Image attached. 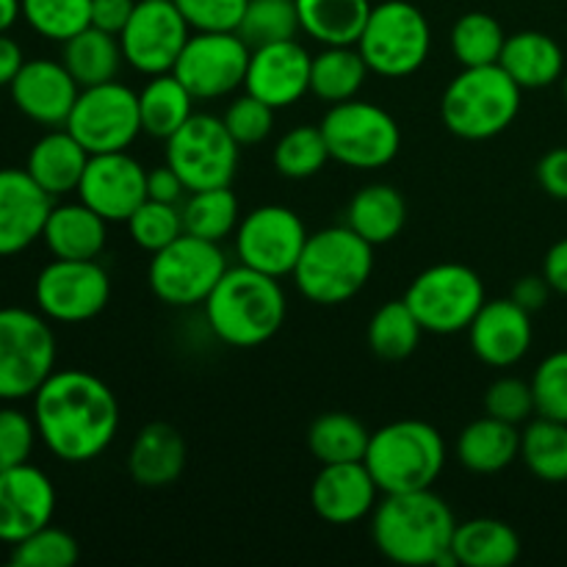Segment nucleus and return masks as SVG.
I'll use <instances>...</instances> for the list:
<instances>
[{
    "label": "nucleus",
    "instance_id": "nucleus-1",
    "mask_svg": "<svg viewBox=\"0 0 567 567\" xmlns=\"http://www.w3.org/2000/svg\"><path fill=\"white\" fill-rule=\"evenodd\" d=\"M39 441L61 463H92L114 443L120 402L100 377L81 369L53 371L33 393Z\"/></svg>",
    "mask_w": 567,
    "mask_h": 567
},
{
    "label": "nucleus",
    "instance_id": "nucleus-2",
    "mask_svg": "<svg viewBox=\"0 0 567 567\" xmlns=\"http://www.w3.org/2000/svg\"><path fill=\"white\" fill-rule=\"evenodd\" d=\"M457 529L452 507L432 487L385 493L371 513V537L385 559L408 567H454L452 537Z\"/></svg>",
    "mask_w": 567,
    "mask_h": 567
},
{
    "label": "nucleus",
    "instance_id": "nucleus-3",
    "mask_svg": "<svg viewBox=\"0 0 567 567\" xmlns=\"http://www.w3.org/2000/svg\"><path fill=\"white\" fill-rule=\"evenodd\" d=\"M205 324L221 343L252 349L286 324L288 299L280 280L249 266H230L205 299Z\"/></svg>",
    "mask_w": 567,
    "mask_h": 567
},
{
    "label": "nucleus",
    "instance_id": "nucleus-4",
    "mask_svg": "<svg viewBox=\"0 0 567 567\" xmlns=\"http://www.w3.org/2000/svg\"><path fill=\"white\" fill-rule=\"evenodd\" d=\"M374 271V247L349 225L310 233L291 277L308 302L332 308L358 297Z\"/></svg>",
    "mask_w": 567,
    "mask_h": 567
},
{
    "label": "nucleus",
    "instance_id": "nucleus-5",
    "mask_svg": "<svg viewBox=\"0 0 567 567\" xmlns=\"http://www.w3.org/2000/svg\"><path fill=\"white\" fill-rule=\"evenodd\" d=\"M524 89L502 64L463 66L441 100V120L465 142H485L515 122Z\"/></svg>",
    "mask_w": 567,
    "mask_h": 567
},
{
    "label": "nucleus",
    "instance_id": "nucleus-6",
    "mask_svg": "<svg viewBox=\"0 0 567 567\" xmlns=\"http://www.w3.org/2000/svg\"><path fill=\"white\" fill-rule=\"evenodd\" d=\"M363 463L380 493L426 491L446 468V443L426 421H393L371 435Z\"/></svg>",
    "mask_w": 567,
    "mask_h": 567
},
{
    "label": "nucleus",
    "instance_id": "nucleus-7",
    "mask_svg": "<svg viewBox=\"0 0 567 567\" xmlns=\"http://www.w3.org/2000/svg\"><path fill=\"white\" fill-rule=\"evenodd\" d=\"M358 50L374 75L408 78L430 59L432 28L419 6L385 0L371 9Z\"/></svg>",
    "mask_w": 567,
    "mask_h": 567
},
{
    "label": "nucleus",
    "instance_id": "nucleus-8",
    "mask_svg": "<svg viewBox=\"0 0 567 567\" xmlns=\"http://www.w3.org/2000/svg\"><path fill=\"white\" fill-rule=\"evenodd\" d=\"M42 313L0 308V402L33 399L55 371V336Z\"/></svg>",
    "mask_w": 567,
    "mask_h": 567
},
{
    "label": "nucleus",
    "instance_id": "nucleus-9",
    "mask_svg": "<svg viewBox=\"0 0 567 567\" xmlns=\"http://www.w3.org/2000/svg\"><path fill=\"white\" fill-rule=\"evenodd\" d=\"M330 158L349 169L371 172L391 164L402 147V131L385 109L365 100L330 105L321 120Z\"/></svg>",
    "mask_w": 567,
    "mask_h": 567
},
{
    "label": "nucleus",
    "instance_id": "nucleus-10",
    "mask_svg": "<svg viewBox=\"0 0 567 567\" xmlns=\"http://www.w3.org/2000/svg\"><path fill=\"white\" fill-rule=\"evenodd\" d=\"M404 302L415 313L424 332L457 336L468 332L485 299V282L463 264H437L410 282Z\"/></svg>",
    "mask_w": 567,
    "mask_h": 567
},
{
    "label": "nucleus",
    "instance_id": "nucleus-11",
    "mask_svg": "<svg viewBox=\"0 0 567 567\" xmlns=\"http://www.w3.org/2000/svg\"><path fill=\"white\" fill-rule=\"evenodd\" d=\"M227 269L230 266L221 244L183 233L169 247L153 252L147 282L169 308H194L205 305Z\"/></svg>",
    "mask_w": 567,
    "mask_h": 567
},
{
    "label": "nucleus",
    "instance_id": "nucleus-12",
    "mask_svg": "<svg viewBox=\"0 0 567 567\" xmlns=\"http://www.w3.org/2000/svg\"><path fill=\"white\" fill-rule=\"evenodd\" d=\"M241 147L225 120L214 114H192V120L166 138V164L181 175L188 192L230 186Z\"/></svg>",
    "mask_w": 567,
    "mask_h": 567
},
{
    "label": "nucleus",
    "instance_id": "nucleus-13",
    "mask_svg": "<svg viewBox=\"0 0 567 567\" xmlns=\"http://www.w3.org/2000/svg\"><path fill=\"white\" fill-rule=\"evenodd\" d=\"M64 127L86 147L89 155L122 153L142 133L138 92L120 81L81 89Z\"/></svg>",
    "mask_w": 567,
    "mask_h": 567
},
{
    "label": "nucleus",
    "instance_id": "nucleus-14",
    "mask_svg": "<svg viewBox=\"0 0 567 567\" xmlns=\"http://www.w3.org/2000/svg\"><path fill=\"white\" fill-rule=\"evenodd\" d=\"M33 299L44 319L59 324H83L103 313L109 305V271L97 260L53 258L39 271Z\"/></svg>",
    "mask_w": 567,
    "mask_h": 567
},
{
    "label": "nucleus",
    "instance_id": "nucleus-15",
    "mask_svg": "<svg viewBox=\"0 0 567 567\" xmlns=\"http://www.w3.org/2000/svg\"><path fill=\"white\" fill-rule=\"evenodd\" d=\"M252 48L236 31H194L175 64V75L194 100H219L244 86Z\"/></svg>",
    "mask_w": 567,
    "mask_h": 567
},
{
    "label": "nucleus",
    "instance_id": "nucleus-16",
    "mask_svg": "<svg viewBox=\"0 0 567 567\" xmlns=\"http://www.w3.org/2000/svg\"><path fill=\"white\" fill-rule=\"evenodd\" d=\"M192 28L175 0H138L120 33L125 64L142 75H164L175 70Z\"/></svg>",
    "mask_w": 567,
    "mask_h": 567
},
{
    "label": "nucleus",
    "instance_id": "nucleus-17",
    "mask_svg": "<svg viewBox=\"0 0 567 567\" xmlns=\"http://www.w3.org/2000/svg\"><path fill=\"white\" fill-rule=\"evenodd\" d=\"M308 236V227L299 219L297 210L286 205H260L238 221L233 238H236V252L244 266L282 280V277H291Z\"/></svg>",
    "mask_w": 567,
    "mask_h": 567
},
{
    "label": "nucleus",
    "instance_id": "nucleus-18",
    "mask_svg": "<svg viewBox=\"0 0 567 567\" xmlns=\"http://www.w3.org/2000/svg\"><path fill=\"white\" fill-rule=\"evenodd\" d=\"M75 194L109 225L127 221L133 210L147 199V169L127 150L89 155Z\"/></svg>",
    "mask_w": 567,
    "mask_h": 567
},
{
    "label": "nucleus",
    "instance_id": "nucleus-19",
    "mask_svg": "<svg viewBox=\"0 0 567 567\" xmlns=\"http://www.w3.org/2000/svg\"><path fill=\"white\" fill-rule=\"evenodd\" d=\"M310 61L313 55L297 42H271L252 48L244 89L275 111L291 109L310 92Z\"/></svg>",
    "mask_w": 567,
    "mask_h": 567
},
{
    "label": "nucleus",
    "instance_id": "nucleus-20",
    "mask_svg": "<svg viewBox=\"0 0 567 567\" xmlns=\"http://www.w3.org/2000/svg\"><path fill=\"white\" fill-rule=\"evenodd\" d=\"M55 513V487L31 463L0 471V543L14 546L48 526Z\"/></svg>",
    "mask_w": 567,
    "mask_h": 567
},
{
    "label": "nucleus",
    "instance_id": "nucleus-21",
    "mask_svg": "<svg viewBox=\"0 0 567 567\" xmlns=\"http://www.w3.org/2000/svg\"><path fill=\"white\" fill-rule=\"evenodd\" d=\"M17 111L42 127H64L81 86L64 61L31 59L22 64L9 86Z\"/></svg>",
    "mask_w": 567,
    "mask_h": 567
},
{
    "label": "nucleus",
    "instance_id": "nucleus-22",
    "mask_svg": "<svg viewBox=\"0 0 567 567\" xmlns=\"http://www.w3.org/2000/svg\"><path fill=\"white\" fill-rule=\"evenodd\" d=\"M53 197L28 169H0V258H11L42 238Z\"/></svg>",
    "mask_w": 567,
    "mask_h": 567
},
{
    "label": "nucleus",
    "instance_id": "nucleus-23",
    "mask_svg": "<svg viewBox=\"0 0 567 567\" xmlns=\"http://www.w3.org/2000/svg\"><path fill=\"white\" fill-rule=\"evenodd\" d=\"M532 313L515 299H491L480 308L468 327V341L476 358L491 369H509L529 354Z\"/></svg>",
    "mask_w": 567,
    "mask_h": 567
},
{
    "label": "nucleus",
    "instance_id": "nucleus-24",
    "mask_svg": "<svg viewBox=\"0 0 567 567\" xmlns=\"http://www.w3.org/2000/svg\"><path fill=\"white\" fill-rule=\"evenodd\" d=\"M377 496L380 487L363 460L321 465L310 487V504L316 515L332 526H349L369 518L377 507Z\"/></svg>",
    "mask_w": 567,
    "mask_h": 567
},
{
    "label": "nucleus",
    "instance_id": "nucleus-25",
    "mask_svg": "<svg viewBox=\"0 0 567 567\" xmlns=\"http://www.w3.org/2000/svg\"><path fill=\"white\" fill-rule=\"evenodd\" d=\"M44 247L53 258L97 260L109 241V221L86 203H53L42 230Z\"/></svg>",
    "mask_w": 567,
    "mask_h": 567
},
{
    "label": "nucleus",
    "instance_id": "nucleus-26",
    "mask_svg": "<svg viewBox=\"0 0 567 567\" xmlns=\"http://www.w3.org/2000/svg\"><path fill=\"white\" fill-rule=\"evenodd\" d=\"M186 468V441L164 421L142 426L127 452L131 480L142 487H169Z\"/></svg>",
    "mask_w": 567,
    "mask_h": 567
},
{
    "label": "nucleus",
    "instance_id": "nucleus-27",
    "mask_svg": "<svg viewBox=\"0 0 567 567\" xmlns=\"http://www.w3.org/2000/svg\"><path fill=\"white\" fill-rule=\"evenodd\" d=\"M86 164V147L66 127H50L28 153L25 169L55 199L78 192Z\"/></svg>",
    "mask_w": 567,
    "mask_h": 567
},
{
    "label": "nucleus",
    "instance_id": "nucleus-28",
    "mask_svg": "<svg viewBox=\"0 0 567 567\" xmlns=\"http://www.w3.org/2000/svg\"><path fill=\"white\" fill-rule=\"evenodd\" d=\"M454 454L471 474H498L520 457V430L485 413L460 432Z\"/></svg>",
    "mask_w": 567,
    "mask_h": 567
},
{
    "label": "nucleus",
    "instance_id": "nucleus-29",
    "mask_svg": "<svg viewBox=\"0 0 567 567\" xmlns=\"http://www.w3.org/2000/svg\"><path fill=\"white\" fill-rule=\"evenodd\" d=\"M498 64L520 89H546L563 78V48L543 31H518L507 37Z\"/></svg>",
    "mask_w": 567,
    "mask_h": 567
},
{
    "label": "nucleus",
    "instance_id": "nucleus-30",
    "mask_svg": "<svg viewBox=\"0 0 567 567\" xmlns=\"http://www.w3.org/2000/svg\"><path fill=\"white\" fill-rule=\"evenodd\" d=\"M404 221H408V203L396 186L388 183L363 186L347 208V225L371 247L393 241L404 230Z\"/></svg>",
    "mask_w": 567,
    "mask_h": 567
},
{
    "label": "nucleus",
    "instance_id": "nucleus-31",
    "mask_svg": "<svg viewBox=\"0 0 567 567\" xmlns=\"http://www.w3.org/2000/svg\"><path fill=\"white\" fill-rule=\"evenodd\" d=\"M452 554L463 567H509L520 557V537L496 518H474L457 524Z\"/></svg>",
    "mask_w": 567,
    "mask_h": 567
},
{
    "label": "nucleus",
    "instance_id": "nucleus-32",
    "mask_svg": "<svg viewBox=\"0 0 567 567\" xmlns=\"http://www.w3.org/2000/svg\"><path fill=\"white\" fill-rule=\"evenodd\" d=\"M369 64L358 44H330L310 61V94L321 103L338 105L358 97L369 78Z\"/></svg>",
    "mask_w": 567,
    "mask_h": 567
},
{
    "label": "nucleus",
    "instance_id": "nucleus-33",
    "mask_svg": "<svg viewBox=\"0 0 567 567\" xmlns=\"http://www.w3.org/2000/svg\"><path fill=\"white\" fill-rule=\"evenodd\" d=\"M194 114V94L183 86L175 72L150 75L144 89L138 92V116H142V133L166 142L175 136Z\"/></svg>",
    "mask_w": 567,
    "mask_h": 567
},
{
    "label": "nucleus",
    "instance_id": "nucleus-34",
    "mask_svg": "<svg viewBox=\"0 0 567 567\" xmlns=\"http://www.w3.org/2000/svg\"><path fill=\"white\" fill-rule=\"evenodd\" d=\"M371 9V0H297L299 25L324 48L358 44Z\"/></svg>",
    "mask_w": 567,
    "mask_h": 567
},
{
    "label": "nucleus",
    "instance_id": "nucleus-35",
    "mask_svg": "<svg viewBox=\"0 0 567 567\" xmlns=\"http://www.w3.org/2000/svg\"><path fill=\"white\" fill-rule=\"evenodd\" d=\"M61 61L78 81V86L86 89L116 81L125 55H122L120 37L89 25L72 39H66L64 50H61Z\"/></svg>",
    "mask_w": 567,
    "mask_h": 567
},
{
    "label": "nucleus",
    "instance_id": "nucleus-36",
    "mask_svg": "<svg viewBox=\"0 0 567 567\" xmlns=\"http://www.w3.org/2000/svg\"><path fill=\"white\" fill-rule=\"evenodd\" d=\"M183 233L205 238V241L221 244L225 238L236 236L241 210H238V197L230 186L205 188V192H188L181 203Z\"/></svg>",
    "mask_w": 567,
    "mask_h": 567
},
{
    "label": "nucleus",
    "instance_id": "nucleus-37",
    "mask_svg": "<svg viewBox=\"0 0 567 567\" xmlns=\"http://www.w3.org/2000/svg\"><path fill=\"white\" fill-rule=\"evenodd\" d=\"M526 468L548 485L567 482V424L565 421L543 419L526 424L520 432V457Z\"/></svg>",
    "mask_w": 567,
    "mask_h": 567
},
{
    "label": "nucleus",
    "instance_id": "nucleus-38",
    "mask_svg": "<svg viewBox=\"0 0 567 567\" xmlns=\"http://www.w3.org/2000/svg\"><path fill=\"white\" fill-rule=\"evenodd\" d=\"M371 432L349 413H324L310 424L308 449L321 465L360 463L369 452Z\"/></svg>",
    "mask_w": 567,
    "mask_h": 567
},
{
    "label": "nucleus",
    "instance_id": "nucleus-39",
    "mask_svg": "<svg viewBox=\"0 0 567 567\" xmlns=\"http://www.w3.org/2000/svg\"><path fill=\"white\" fill-rule=\"evenodd\" d=\"M424 327L404 299L385 302L369 321V349L382 360H404L419 349Z\"/></svg>",
    "mask_w": 567,
    "mask_h": 567
},
{
    "label": "nucleus",
    "instance_id": "nucleus-40",
    "mask_svg": "<svg viewBox=\"0 0 567 567\" xmlns=\"http://www.w3.org/2000/svg\"><path fill=\"white\" fill-rule=\"evenodd\" d=\"M504 42H507V33H504L502 22L485 11H468L460 17L449 37L452 55L460 66L498 64Z\"/></svg>",
    "mask_w": 567,
    "mask_h": 567
},
{
    "label": "nucleus",
    "instance_id": "nucleus-41",
    "mask_svg": "<svg viewBox=\"0 0 567 567\" xmlns=\"http://www.w3.org/2000/svg\"><path fill=\"white\" fill-rule=\"evenodd\" d=\"M327 161L332 158L321 125L293 127L275 144V153H271L277 175L288 177V181H308V177L319 175Z\"/></svg>",
    "mask_w": 567,
    "mask_h": 567
},
{
    "label": "nucleus",
    "instance_id": "nucleus-42",
    "mask_svg": "<svg viewBox=\"0 0 567 567\" xmlns=\"http://www.w3.org/2000/svg\"><path fill=\"white\" fill-rule=\"evenodd\" d=\"M299 31L302 25H299L297 0H249L236 33L249 48H260V44L297 39Z\"/></svg>",
    "mask_w": 567,
    "mask_h": 567
},
{
    "label": "nucleus",
    "instance_id": "nucleus-43",
    "mask_svg": "<svg viewBox=\"0 0 567 567\" xmlns=\"http://www.w3.org/2000/svg\"><path fill=\"white\" fill-rule=\"evenodd\" d=\"M22 17L39 37L64 44L92 25V0H22Z\"/></svg>",
    "mask_w": 567,
    "mask_h": 567
},
{
    "label": "nucleus",
    "instance_id": "nucleus-44",
    "mask_svg": "<svg viewBox=\"0 0 567 567\" xmlns=\"http://www.w3.org/2000/svg\"><path fill=\"white\" fill-rule=\"evenodd\" d=\"M81 557L78 540L59 526H42L11 546V565L17 567H72Z\"/></svg>",
    "mask_w": 567,
    "mask_h": 567
},
{
    "label": "nucleus",
    "instance_id": "nucleus-45",
    "mask_svg": "<svg viewBox=\"0 0 567 567\" xmlns=\"http://www.w3.org/2000/svg\"><path fill=\"white\" fill-rule=\"evenodd\" d=\"M127 230H131L136 247H142L144 252H158V249L169 247L177 236H183L181 205L158 203V199L147 197L127 219Z\"/></svg>",
    "mask_w": 567,
    "mask_h": 567
},
{
    "label": "nucleus",
    "instance_id": "nucleus-46",
    "mask_svg": "<svg viewBox=\"0 0 567 567\" xmlns=\"http://www.w3.org/2000/svg\"><path fill=\"white\" fill-rule=\"evenodd\" d=\"M532 393H535L537 415L567 424V349L548 354L537 365L532 377Z\"/></svg>",
    "mask_w": 567,
    "mask_h": 567
},
{
    "label": "nucleus",
    "instance_id": "nucleus-47",
    "mask_svg": "<svg viewBox=\"0 0 567 567\" xmlns=\"http://www.w3.org/2000/svg\"><path fill=\"white\" fill-rule=\"evenodd\" d=\"M221 120H225V127L236 138L238 147H255V144L269 138L271 127H275V109L247 92L227 105Z\"/></svg>",
    "mask_w": 567,
    "mask_h": 567
},
{
    "label": "nucleus",
    "instance_id": "nucleus-48",
    "mask_svg": "<svg viewBox=\"0 0 567 567\" xmlns=\"http://www.w3.org/2000/svg\"><path fill=\"white\" fill-rule=\"evenodd\" d=\"M485 413L515 426L529 421L532 415H537L532 382L518 380V377H502V380H496L485 391Z\"/></svg>",
    "mask_w": 567,
    "mask_h": 567
},
{
    "label": "nucleus",
    "instance_id": "nucleus-49",
    "mask_svg": "<svg viewBox=\"0 0 567 567\" xmlns=\"http://www.w3.org/2000/svg\"><path fill=\"white\" fill-rule=\"evenodd\" d=\"M37 421L17 408H0V471L31 463L37 446Z\"/></svg>",
    "mask_w": 567,
    "mask_h": 567
},
{
    "label": "nucleus",
    "instance_id": "nucleus-50",
    "mask_svg": "<svg viewBox=\"0 0 567 567\" xmlns=\"http://www.w3.org/2000/svg\"><path fill=\"white\" fill-rule=\"evenodd\" d=\"M249 0H175L192 31H238Z\"/></svg>",
    "mask_w": 567,
    "mask_h": 567
},
{
    "label": "nucleus",
    "instance_id": "nucleus-51",
    "mask_svg": "<svg viewBox=\"0 0 567 567\" xmlns=\"http://www.w3.org/2000/svg\"><path fill=\"white\" fill-rule=\"evenodd\" d=\"M537 183L554 199H567V147L548 150L537 164Z\"/></svg>",
    "mask_w": 567,
    "mask_h": 567
},
{
    "label": "nucleus",
    "instance_id": "nucleus-52",
    "mask_svg": "<svg viewBox=\"0 0 567 567\" xmlns=\"http://www.w3.org/2000/svg\"><path fill=\"white\" fill-rule=\"evenodd\" d=\"M186 194H188L186 183L181 181V175H177L169 164L147 169V197L150 199L181 205L183 199H186Z\"/></svg>",
    "mask_w": 567,
    "mask_h": 567
},
{
    "label": "nucleus",
    "instance_id": "nucleus-53",
    "mask_svg": "<svg viewBox=\"0 0 567 567\" xmlns=\"http://www.w3.org/2000/svg\"><path fill=\"white\" fill-rule=\"evenodd\" d=\"M138 0H92V25L120 37Z\"/></svg>",
    "mask_w": 567,
    "mask_h": 567
},
{
    "label": "nucleus",
    "instance_id": "nucleus-54",
    "mask_svg": "<svg viewBox=\"0 0 567 567\" xmlns=\"http://www.w3.org/2000/svg\"><path fill=\"white\" fill-rule=\"evenodd\" d=\"M551 291H554V288L548 286V280L543 275H526V277H520L518 282H515L513 297H509V299H515L520 308L529 310V313H535V310L546 308Z\"/></svg>",
    "mask_w": 567,
    "mask_h": 567
},
{
    "label": "nucleus",
    "instance_id": "nucleus-55",
    "mask_svg": "<svg viewBox=\"0 0 567 567\" xmlns=\"http://www.w3.org/2000/svg\"><path fill=\"white\" fill-rule=\"evenodd\" d=\"M543 277L548 280V286L557 293H565L567 297V238L554 244L546 252V260H543Z\"/></svg>",
    "mask_w": 567,
    "mask_h": 567
},
{
    "label": "nucleus",
    "instance_id": "nucleus-56",
    "mask_svg": "<svg viewBox=\"0 0 567 567\" xmlns=\"http://www.w3.org/2000/svg\"><path fill=\"white\" fill-rule=\"evenodd\" d=\"M22 64H25V55L20 44L9 33H0V86H11Z\"/></svg>",
    "mask_w": 567,
    "mask_h": 567
},
{
    "label": "nucleus",
    "instance_id": "nucleus-57",
    "mask_svg": "<svg viewBox=\"0 0 567 567\" xmlns=\"http://www.w3.org/2000/svg\"><path fill=\"white\" fill-rule=\"evenodd\" d=\"M22 17V0H0V33H9Z\"/></svg>",
    "mask_w": 567,
    "mask_h": 567
},
{
    "label": "nucleus",
    "instance_id": "nucleus-58",
    "mask_svg": "<svg viewBox=\"0 0 567 567\" xmlns=\"http://www.w3.org/2000/svg\"><path fill=\"white\" fill-rule=\"evenodd\" d=\"M563 89H565V103H567V75H565V81H563Z\"/></svg>",
    "mask_w": 567,
    "mask_h": 567
}]
</instances>
